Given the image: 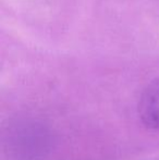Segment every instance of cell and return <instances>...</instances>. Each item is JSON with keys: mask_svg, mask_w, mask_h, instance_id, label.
I'll return each instance as SVG.
<instances>
[{"mask_svg": "<svg viewBox=\"0 0 159 160\" xmlns=\"http://www.w3.org/2000/svg\"><path fill=\"white\" fill-rule=\"evenodd\" d=\"M138 113L147 128L159 131V80L144 91L138 103Z\"/></svg>", "mask_w": 159, "mask_h": 160, "instance_id": "obj_1", "label": "cell"}]
</instances>
